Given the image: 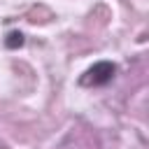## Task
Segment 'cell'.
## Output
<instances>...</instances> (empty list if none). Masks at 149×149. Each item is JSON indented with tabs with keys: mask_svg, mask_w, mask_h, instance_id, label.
Returning <instances> with one entry per match:
<instances>
[{
	"mask_svg": "<svg viewBox=\"0 0 149 149\" xmlns=\"http://www.w3.org/2000/svg\"><path fill=\"white\" fill-rule=\"evenodd\" d=\"M116 72V65L109 61H100L95 65H91L84 74H81V86H105L107 81H112Z\"/></svg>",
	"mask_w": 149,
	"mask_h": 149,
	"instance_id": "1",
	"label": "cell"
},
{
	"mask_svg": "<svg viewBox=\"0 0 149 149\" xmlns=\"http://www.w3.org/2000/svg\"><path fill=\"white\" fill-rule=\"evenodd\" d=\"M9 37H14V40H9V42H7L9 47H16V44H23V35H21V33H12Z\"/></svg>",
	"mask_w": 149,
	"mask_h": 149,
	"instance_id": "2",
	"label": "cell"
}]
</instances>
